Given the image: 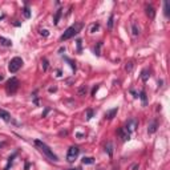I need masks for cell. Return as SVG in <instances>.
Masks as SVG:
<instances>
[{
	"instance_id": "1",
	"label": "cell",
	"mask_w": 170,
	"mask_h": 170,
	"mask_svg": "<svg viewBox=\"0 0 170 170\" xmlns=\"http://www.w3.org/2000/svg\"><path fill=\"white\" fill-rule=\"evenodd\" d=\"M35 146H36L42 154H44L47 158H49L51 161H53V162H57V161H59V157L53 153V150H52L45 142H42V141H40V139H35Z\"/></svg>"
},
{
	"instance_id": "2",
	"label": "cell",
	"mask_w": 170,
	"mask_h": 170,
	"mask_svg": "<svg viewBox=\"0 0 170 170\" xmlns=\"http://www.w3.org/2000/svg\"><path fill=\"white\" fill-rule=\"evenodd\" d=\"M82 27H84V24L82 23H77V24H75V25H72V27H69L68 29L61 35V37H60V40L61 41H65V40H69L70 37H73V36H76L81 29H82Z\"/></svg>"
},
{
	"instance_id": "3",
	"label": "cell",
	"mask_w": 170,
	"mask_h": 170,
	"mask_svg": "<svg viewBox=\"0 0 170 170\" xmlns=\"http://www.w3.org/2000/svg\"><path fill=\"white\" fill-rule=\"evenodd\" d=\"M19 87H20L19 80H17L16 77H11V78L7 81V84H5V90H7L8 94H13V93L17 92Z\"/></svg>"
},
{
	"instance_id": "4",
	"label": "cell",
	"mask_w": 170,
	"mask_h": 170,
	"mask_svg": "<svg viewBox=\"0 0 170 170\" xmlns=\"http://www.w3.org/2000/svg\"><path fill=\"white\" fill-rule=\"evenodd\" d=\"M23 59L21 57H13L11 61H9V64H8V70L11 73H16L17 70L23 66Z\"/></svg>"
},
{
	"instance_id": "5",
	"label": "cell",
	"mask_w": 170,
	"mask_h": 170,
	"mask_svg": "<svg viewBox=\"0 0 170 170\" xmlns=\"http://www.w3.org/2000/svg\"><path fill=\"white\" fill-rule=\"evenodd\" d=\"M78 154H80L78 146H70V148L68 149V153H66V161L70 162V163L75 162L76 158L78 157Z\"/></svg>"
},
{
	"instance_id": "6",
	"label": "cell",
	"mask_w": 170,
	"mask_h": 170,
	"mask_svg": "<svg viewBox=\"0 0 170 170\" xmlns=\"http://www.w3.org/2000/svg\"><path fill=\"white\" fill-rule=\"evenodd\" d=\"M125 129L129 132V133H132V132H134L137 128H138V120L137 118H129L126 121V124H125Z\"/></svg>"
},
{
	"instance_id": "7",
	"label": "cell",
	"mask_w": 170,
	"mask_h": 170,
	"mask_svg": "<svg viewBox=\"0 0 170 170\" xmlns=\"http://www.w3.org/2000/svg\"><path fill=\"white\" fill-rule=\"evenodd\" d=\"M117 134H118V137L121 138L122 142H126V141L130 139V133L128 132L125 128H120V129L117 130Z\"/></svg>"
},
{
	"instance_id": "8",
	"label": "cell",
	"mask_w": 170,
	"mask_h": 170,
	"mask_svg": "<svg viewBox=\"0 0 170 170\" xmlns=\"http://www.w3.org/2000/svg\"><path fill=\"white\" fill-rule=\"evenodd\" d=\"M157 128H158V121H157V120H153V121L149 124V126H148V133H149V134L155 133V132H157Z\"/></svg>"
},
{
	"instance_id": "9",
	"label": "cell",
	"mask_w": 170,
	"mask_h": 170,
	"mask_svg": "<svg viewBox=\"0 0 170 170\" xmlns=\"http://www.w3.org/2000/svg\"><path fill=\"white\" fill-rule=\"evenodd\" d=\"M0 118H2L3 121H5V122H11V121H12L11 114H9L7 110H4V109H0Z\"/></svg>"
},
{
	"instance_id": "10",
	"label": "cell",
	"mask_w": 170,
	"mask_h": 170,
	"mask_svg": "<svg viewBox=\"0 0 170 170\" xmlns=\"http://www.w3.org/2000/svg\"><path fill=\"white\" fill-rule=\"evenodd\" d=\"M117 112H118V106H117V108H113V109H110V110H108V112L105 113V118L113 120V118H114V116L117 114Z\"/></svg>"
},
{
	"instance_id": "11",
	"label": "cell",
	"mask_w": 170,
	"mask_h": 170,
	"mask_svg": "<svg viewBox=\"0 0 170 170\" xmlns=\"http://www.w3.org/2000/svg\"><path fill=\"white\" fill-rule=\"evenodd\" d=\"M105 151H106V154L109 155V157H112V155H113V151H114V146H113V142L108 141V142L105 144Z\"/></svg>"
},
{
	"instance_id": "12",
	"label": "cell",
	"mask_w": 170,
	"mask_h": 170,
	"mask_svg": "<svg viewBox=\"0 0 170 170\" xmlns=\"http://www.w3.org/2000/svg\"><path fill=\"white\" fill-rule=\"evenodd\" d=\"M141 80H142L144 82H146L148 80H149V77H150V70L148 69V68H145L144 70H142V72H141Z\"/></svg>"
},
{
	"instance_id": "13",
	"label": "cell",
	"mask_w": 170,
	"mask_h": 170,
	"mask_svg": "<svg viewBox=\"0 0 170 170\" xmlns=\"http://www.w3.org/2000/svg\"><path fill=\"white\" fill-rule=\"evenodd\" d=\"M146 15H148L150 19H154V17H155V9H154V7L146 5Z\"/></svg>"
},
{
	"instance_id": "14",
	"label": "cell",
	"mask_w": 170,
	"mask_h": 170,
	"mask_svg": "<svg viewBox=\"0 0 170 170\" xmlns=\"http://www.w3.org/2000/svg\"><path fill=\"white\" fill-rule=\"evenodd\" d=\"M163 13H165L166 17L170 16V3L167 2V0H165V2H163Z\"/></svg>"
},
{
	"instance_id": "15",
	"label": "cell",
	"mask_w": 170,
	"mask_h": 170,
	"mask_svg": "<svg viewBox=\"0 0 170 170\" xmlns=\"http://www.w3.org/2000/svg\"><path fill=\"white\" fill-rule=\"evenodd\" d=\"M0 44H2L3 47H12V41L9 39H5L3 36H0Z\"/></svg>"
},
{
	"instance_id": "16",
	"label": "cell",
	"mask_w": 170,
	"mask_h": 170,
	"mask_svg": "<svg viewBox=\"0 0 170 170\" xmlns=\"http://www.w3.org/2000/svg\"><path fill=\"white\" fill-rule=\"evenodd\" d=\"M61 13H63V9H57V11H56L54 17H53V24H54V25L59 24V20H60V17H61Z\"/></svg>"
},
{
	"instance_id": "17",
	"label": "cell",
	"mask_w": 170,
	"mask_h": 170,
	"mask_svg": "<svg viewBox=\"0 0 170 170\" xmlns=\"http://www.w3.org/2000/svg\"><path fill=\"white\" fill-rule=\"evenodd\" d=\"M87 92H88V87H87V85H81V87L77 89V94L78 96H85V94H87Z\"/></svg>"
},
{
	"instance_id": "18",
	"label": "cell",
	"mask_w": 170,
	"mask_h": 170,
	"mask_svg": "<svg viewBox=\"0 0 170 170\" xmlns=\"http://www.w3.org/2000/svg\"><path fill=\"white\" fill-rule=\"evenodd\" d=\"M101 47H102V41H98L94 47V54L96 56H101Z\"/></svg>"
},
{
	"instance_id": "19",
	"label": "cell",
	"mask_w": 170,
	"mask_h": 170,
	"mask_svg": "<svg viewBox=\"0 0 170 170\" xmlns=\"http://www.w3.org/2000/svg\"><path fill=\"white\" fill-rule=\"evenodd\" d=\"M41 65H42V70H44V72H47L48 66H49V61H48L45 57H42V59H41Z\"/></svg>"
},
{
	"instance_id": "20",
	"label": "cell",
	"mask_w": 170,
	"mask_h": 170,
	"mask_svg": "<svg viewBox=\"0 0 170 170\" xmlns=\"http://www.w3.org/2000/svg\"><path fill=\"white\" fill-rule=\"evenodd\" d=\"M82 163L84 165H92V163H94V158L93 157H84L82 158Z\"/></svg>"
},
{
	"instance_id": "21",
	"label": "cell",
	"mask_w": 170,
	"mask_h": 170,
	"mask_svg": "<svg viewBox=\"0 0 170 170\" xmlns=\"http://www.w3.org/2000/svg\"><path fill=\"white\" fill-rule=\"evenodd\" d=\"M16 155H17V153L15 151V153H13V154L11 155V157L8 158V163H7V166L4 167V170H9V166L12 165V161H13V158H15V157H16Z\"/></svg>"
},
{
	"instance_id": "22",
	"label": "cell",
	"mask_w": 170,
	"mask_h": 170,
	"mask_svg": "<svg viewBox=\"0 0 170 170\" xmlns=\"http://www.w3.org/2000/svg\"><path fill=\"white\" fill-rule=\"evenodd\" d=\"M132 33L133 36H138L139 35V29H138V27L136 23H132Z\"/></svg>"
},
{
	"instance_id": "23",
	"label": "cell",
	"mask_w": 170,
	"mask_h": 170,
	"mask_svg": "<svg viewBox=\"0 0 170 170\" xmlns=\"http://www.w3.org/2000/svg\"><path fill=\"white\" fill-rule=\"evenodd\" d=\"M94 116V110L93 109H87V116H85V117H87V121H89V120H92V117Z\"/></svg>"
},
{
	"instance_id": "24",
	"label": "cell",
	"mask_w": 170,
	"mask_h": 170,
	"mask_svg": "<svg viewBox=\"0 0 170 170\" xmlns=\"http://www.w3.org/2000/svg\"><path fill=\"white\" fill-rule=\"evenodd\" d=\"M113 24H114V15H110L109 20H108V28L109 29H113Z\"/></svg>"
},
{
	"instance_id": "25",
	"label": "cell",
	"mask_w": 170,
	"mask_h": 170,
	"mask_svg": "<svg viewBox=\"0 0 170 170\" xmlns=\"http://www.w3.org/2000/svg\"><path fill=\"white\" fill-rule=\"evenodd\" d=\"M98 28H100V24H98V23H94V24H92V25H90L89 32H90V33H94L96 31H98Z\"/></svg>"
},
{
	"instance_id": "26",
	"label": "cell",
	"mask_w": 170,
	"mask_h": 170,
	"mask_svg": "<svg viewBox=\"0 0 170 170\" xmlns=\"http://www.w3.org/2000/svg\"><path fill=\"white\" fill-rule=\"evenodd\" d=\"M23 13H24V16H25L27 19H29V17H31V9L28 8L27 4H25V7H24V9H23Z\"/></svg>"
},
{
	"instance_id": "27",
	"label": "cell",
	"mask_w": 170,
	"mask_h": 170,
	"mask_svg": "<svg viewBox=\"0 0 170 170\" xmlns=\"http://www.w3.org/2000/svg\"><path fill=\"white\" fill-rule=\"evenodd\" d=\"M138 97L141 98V100H142V104H144V105H146V93H145V90H141Z\"/></svg>"
},
{
	"instance_id": "28",
	"label": "cell",
	"mask_w": 170,
	"mask_h": 170,
	"mask_svg": "<svg viewBox=\"0 0 170 170\" xmlns=\"http://www.w3.org/2000/svg\"><path fill=\"white\" fill-rule=\"evenodd\" d=\"M133 66H134V64H133L132 61L126 63V65H125V70H128V72H130V70L133 69Z\"/></svg>"
},
{
	"instance_id": "29",
	"label": "cell",
	"mask_w": 170,
	"mask_h": 170,
	"mask_svg": "<svg viewBox=\"0 0 170 170\" xmlns=\"http://www.w3.org/2000/svg\"><path fill=\"white\" fill-rule=\"evenodd\" d=\"M64 60L69 63V65L72 66V69H73V70H76V63H73L72 60H70V59H68V57H64Z\"/></svg>"
},
{
	"instance_id": "30",
	"label": "cell",
	"mask_w": 170,
	"mask_h": 170,
	"mask_svg": "<svg viewBox=\"0 0 170 170\" xmlns=\"http://www.w3.org/2000/svg\"><path fill=\"white\" fill-rule=\"evenodd\" d=\"M81 42H82V41H81L80 39L76 40V44H77V52H81Z\"/></svg>"
},
{
	"instance_id": "31",
	"label": "cell",
	"mask_w": 170,
	"mask_h": 170,
	"mask_svg": "<svg viewBox=\"0 0 170 170\" xmlns=\"http://www.w3.org/2000/svg\"><path fill=\"white\" fill-rule=\"evenodd\" d=\"M40 33H41L42 36H45V37H47V36L49 35V32H48V29H41V31H40Z\"/></svg>"
},
{
	"instance_id": "32",
	"label": "cell",
	"mask_w": 170,
	"mask_h": 170,
	"mask_svg": "<svg viewBox=\"0 0 170 170\" xmlns=\"http://www.w3.org/2000/svg\"><path fill=\"white\" fill-rule=\"evenodd\" d=\"M130 93L133 94V97H134V98H137V97H138V93H137L134 89H130Z\"/></svg>"
},
{
	"instance_id": "33",
	"label": "cell",
	"mask_w": 170,
	"mask_h": 170,
	"mask_svg": "<svg viewBox=\"0 0 170 170\" xmlns=\"http://www.w3.org/2000/svg\"><path fill=\"white\" fill-rule=\"evenodd\" d=\"M130 169H132V170H138V169H139V165H138V163H134V165H132Z\"/></svg>"
},
{
	"instance_id": "34",
	"label": "cell",
	"mask_w": 170,
	"mask_h": 170,
	"mask_svg": "<svg viewBox=\"0 0 170 170\" xmlns=\"http://www.w3.org/2000/svg\"><path fill=\"white\" fill-rule=\"evenodd\" d=\"M49 110H51V109H49V108H47L44 112H42V114H41V116H42V117H45V116L48 114V113H49Z\"/></svg>"
},
{
	"instance_id": "35",
	"label": "cell",
	"mask_w": 170,
	"mask_h": 170,
	"mask_svg": "<svg viewBox=\"0 0 170 170\" xmlns=\"http://www.w3.org/2000/svg\"><path fill=\"white\" fill-rule=\"evenodd\" d=\"M97 89H98V85H96V87H93V89H92V96H94V94H96Z\"/></svg>"
},
{
	"instance_id": "36",
	"label": "cell",
	"mask_w": 170,
	"mask_h": 170,
	"mask_svg": "<svg viewBox=\"0 0 170 170\" xmlns=\"http://www.w3.org/2000/svg\"><path fill=\"white\" fill-rule=\"evenodd\" d=\"M68 134V132L66 130H63V132H60V136H66Z\"/></svg>"
},
{
	"instance_id": "37",
	"label": "cell",
	"mask_w": 170,
	"mask_h": 170,
	"mask_svg": "<svg viewBox=\"0 0 170 170\" xmlns=\"http://www.w3.org/2000/svg\"><path fill=\"white\" fill-rule=\"evenodd\" d=\"M56 90H57V88H56V87H53V88H49V92H56Z\"/></svg>"
},
{
	"instance_id": "38",
	"label": "cell",
	"mask_w": 170,
	"mask_h": 170,
	"mask_svg": "<svg viewBox=\"0 0 170 170\" xmlns=\"http://www.w3.org/2000/svg\"><path fill=\"white\" fill-rule=\"evenodd\" d=\"M28 167H29V162H27V163H25V166H24V169H25V170H28Z\"/></svg>"
},
{
	"instance_id": "39",
	"label": "cell",
	"mask_w": 170,
	"mask_h": 170,
	"mask_svg": "<svg viewBox=\"0 0 170 170\" xmlns=\"http://www.w3.org/2000/svg\"><path fill=\"white\" fill-rule=\"evenodd\" d=\"M76 136H77V137H78V138H81V137H84V134H82V133H77V134H76Z\"/></svg>"
},
{
	"instance_id": "40",
	"label": "cell",
	"mask_w": 170,
	"mask_h": 170,
	"mask_svg": "<svg viewBox=\"0 0 170 170\" xmlns=\"http://www.w3.org/2000/svg\"><path fill=\"white\" fill-rule=\"evenodd\" d=\"M162 84H163V81H162V80H160V81H158V85H160V87H162Z\"/></svg>"
},
{
	"instance_id": "41",
	"label": "cell",
	"mask_w": 170,
	"mask_h": 170,
	"mask_svg": "<svg viewBox=\"0 0 170 170\" xmlns=\"http://www.w3.org/2000/svg\"><path fill=\"white\" fill-rule=\"evenodd\" d=\"M68 170H81L80 167H77V169H68Z\"/></svg>"
},
{
	"instance_id": "42",
	"label": "cell",
	"mask_w": 170,
	"mask_h": 170,
	"mask_svg": "<svg viewBox=\"0 0 170 170\" xmlns=\"http://www.w3.org/2000/svg\"><path fill=\"white\" fill-rule=\"evenodd\" d=\"M2 80H3V76H2V75H0V81H2Z\"/></svg>"
}]
</instances>
